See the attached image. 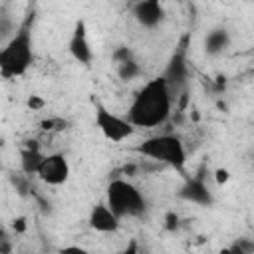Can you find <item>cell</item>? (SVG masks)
<instances>
[{
  "mask_svg": "<svg viewBox=\"0 0 254 254\" xmlns=\"http://www.w3.org/2000/svg\"><path fill=\"white\" fill-rule=\"evenodd\" d=\"M93 121H95V127L101 131V135L111 143H121L129 137H133V133H135V127L131 125L129 119H123V117L115 115L113 111H109L99 101L95 103Z\"/></svg>",
  "mask_w": 254,
  "mask_h": 254,
  "instance_id": "5b68a950",
  "label": "cell"
},
{
  "mask_svg": "<svg viewBox=\"0 0 254 254\" xmlns=\"http://www.w3.org/2000/svg\"><path fill=\"white\" fill-rule=\"evenodd\" d=\"M177 226H179V216L175 212H167V216H165V228L167 230H175Z\"/></svg>",
  "mask_w": 254,
  "mask_h": 254,
  "instance_id": "ffe728a7",
  "label": "cell"
},
{
  "mask_svg": "<svg viewBox=\"0 0 254 254\" xmlns=\"http://www.w3.org/2000/svg\"><path fill=\"white\" fill-rule=\"evenodd\" d=\"M34 141H28V145L20 151V169L26 175H38L46 155L40 151L38 145H32Z\"/></svg>",
  "mask_w": 254,
  "mask_h": 254,
  "instance_id": "7c38bea8",
  "label": "cell"
},
{
  "mask_svg": "<svg viewBox=\"0 0 254 254\" xmlns=\"http://www.w3.org/2000/svg\"><path fill=\"white\" fill-rule=\"evenodd\" d=\"M107 206L119 216H141L145 212L143 192L125 179H113L107 187Z\"/></svg>",
  "mask_w": 254,
  "mask_h": 254,
  "instance_id": "277c9868",
  "label": "cell"
},
{
  "mask_svg": "<svg viewBox=\"0 0 254 254\" xmlns=\"http://www.w3.org/2000/svg\"><path fill=\"white\" fill-rule=\"evenodd\" d=\"M133 16L143 28H157L165 18V10L159 0H141L133 4Z\"/></svg>",
  "mask_w": 254,
  "mask_h": 254,
  "instance_id": "30bf717a",
  "label": "cell"
},
{
  "mask_svg": "<svg viewBox=\"0 0 254 254\" xmlns=\"http://www.w3.org/2000/svg\"><path fill=\"white\" fill-rule=\"evenodd\" d=\"M135 151L143 157H149L151 161L159 163V165H167L171 169H175L177 173L185 175V165H187V149L185 143L181 141V137L171 135V133H161V135H153L145 141H141Z\"/></svg>",
  "mask_w": 254,
  "mask_h": 254,
  "instance_id": "3957f363",
  "label": "cell"
},
{
  "mask_svg": "<svg viewBox=\"0 0 254 254\" xmlns=\"http://www.w3.org/2000/svg\"><path fill=\"white\" fill-rule=\"evenodd\" d=\"M117 73H119V77L121 79H135L139 73H141V67H139V64L137 62H133V60H129V62H125V64H119V69H117Z\"/></svg>",
  "mask_w": 254,
  "mask_h": 254,
  "instance_id": "5bb4252c",
  "label": "cell"
},
{
  "mask_svg": "<svg viewBox=\"0 0 254 254\" xmlns=\"http://www.w3.org/2000/svg\"><path fill=\"white\" fill-rule=\"evenodd\" d=\"M173 109V93L165 81L163 75H157L149 79L133 97L127 119L133 127L141 129H153L163 125Z\"/></svg>",
  "mask_w": 254,
  "mask_h": 254,
  "instance_id": "6da1fadb",
  "label": "cell"
},
{
  "mask_svg": "<svg viewBox=\"0 0 254 254\" xmlns=\"http://www.w3.org/2000/svg\"><path fill=\"white\" fill-rule=\"evenodd\" d=\"M212 177H214V183H216L218 187H222V185H226V183L230 181V171L224 169V167H218V169H214Z\"/></svg>",
  "mask_w": 254,
  "mask_h": 254,
  "instance_id": "e0dca14e",
  "label": "cell"
},
{
  "mask_svg": "<svg viewBox=\"0 0 254 254\" xmlns=\"http://www.w3.org/2000/svg\"><path fill=\"white\" fill-rule=\"evenodd\" d=\"M220 254H230V250H228V248H222V250H220Z\"/></svg>",
  "mask_w": 254,
  "mask_h": 254,
  "instance_id": "cb8c5ba5",
  "label": "cell"
},
{
  "mask_svg": "<svg viewBox=\"0 0 254 254\" xmlns=\"http://www.w3.org/2000/svg\"><path fill=\"white\" fill-rule=\"evenodd\" d=\"M119 254H139V244H137V240H129L127 246H125Z\"/></svg>",
  "mask_w": 254,
  "mask_h": 254,
  "instance_id": "603a6c76",
  "label": "cell"
},
{
  "mask_svg": "<svg viewBox=\"0 0 254 254\" xmlns=\"http://www.w3.org/2000/svg\"><path fill=\"white\" fill-rule=\"evenodd\" d=\"M65 125H67V123H65L62 117H50V119H44V121L40 123V127H42L44 131H64Z\"/></svg>",
  "mask_w": 254,
  "mask_h": 254,
  "instance_id": "2e32d148",
  "label": "cell"
},
{
  "mask_svg": "<svg viewBox=\"0 0 254 254\" xmlns=\"http://www.w3.org/2000/svg\"><path fill=\"white\" fill-rule=\"evenodd\" d=\"M67 50H69V54H71V58L75 62H79L83 65L91 64L93 52H91V46H89V40H87V30H85V22L83 20L75 22L71 38H69V44H67Z\"/></svg>",
  "mask_w": 254,
  "mask_h": 254,
  "instance_id": "ba28073f",
  "label": "cell"
},
{
  "mask_svg": "<svg viewBox=\"0 0 254 254\" xmlns=\"http://www.w3.org/2000/svg\"><path fill=\"white\" fill-rule=\"evenodd\" d=\"M0 254H12V244L6 232H2V238H0Z\"/></svg>",
  "mask_w": 254,
  "mask_h": 254,
  "instance_id": "44dd1931",
  "label": "cell"
},
{
  "mask_svg": "<svg viewBox=\"0 0 254 254\" xmlns=\"http://www.w3.org/2000/svg\"><path fill=\"white\" fill-rule=\"evenodd\" d=\"M187 44H189V38H183L181 44L177 46L173 58L169 60V65L165 67V73H163L171 93L177 91L179 87H183L185 81H187V71H189V67H187Z\"/></svg>",
  "mask_w": 254,
  "mask_h": 254,
  "instance_id": "52a82bcc",
  "label": "cell"
},
{
  "mask_svg": "<svg viewBox=\"0 0 254 254\" xmlns=\"http://www.w3.org/2000/svg\"><path fill=\"white\" fill-rule=\"evenodd\" d=\"M228 44H230V36H228V32H226L224 28L212 30V32H208L206 38H204V50H206V54H210V56L222 54V52L228 48Z\"/></svg>",
  "mask_w": 254,
  "mask_h": 254,
  "instance_id": "4fadbf2b",
  "label": "cell"
},
{
  "mask_svg": "<svg viewBox=\"0 0 254 254\" xmlns=\"http://www.w3.org/2000/svg\"><path fill=\"white\" fill-rule=\"evenodd\" d=\"M44 105H46V101H44L42 97H38V95H32V97L28 99V107H30L32 111H40V109H44Z\"/></svg>",
  "mask_w": 254,
  "mask_h": 254,
  "instance_id": "d6986e66",
  "label": "cell"
},
{
  "mask_svg": "<svg viewBox=\"0 0 254 254\" xmlns=\"http://www.w3.org/2000/svg\"><path fill=\"white\" fill-rule=\"evenodd\" d=\"M119 216L107 206V202H99L91 208L89 212V226L95 230V232H101V234H109V232H117L119 230Z\"/></svg>",
  "mask_w": 254,
  "mask_h": 254,
  "instance_id": "9c48e42d",
  "label": "cell"
},
{
  "mask_svg": "<svg viewBox=\"0 0 254 254\" xmlns=\"http://www.w3.org/2000/svg\"><path fill=\"white\" fill-rule=\"evenodd\" d=\"M12 228H14V232H18V234L26 232V218H24V216H18V218H14V224H12Z\"/></svg>",
  "mask_w": 254,
  "mask_h": 254,
  "instance_id": "7402d4cb",
  "label": "cell"
},
{
  "mask_svg": "<svg viewBox=\"0 0 254 254\" xmlns=\"http://www.w3.org/2000/svg\"><path fill=\"white\" fill-rule=\"evenodd\" d=\"M42 183L50 185V187H60L69 179V163L65 159L64 153H50L46 155L38 175H36Z\"/></svg>",
  "mask_w": 254,
  "mask_h": 254,
  "instance_id": "8992f818",
  "label": "cell"
},
{
  "mask_svg": "<svg viewBox=\"0 0 254 254\" xmlns=\"http://www.w3.org/2000/svg\"><path fill=\"white\" fill-rule=\"evenodd\" d=\"M60 254H89V250L79 244H69V246L60 248Z\"/></svg>",
  "mask_w": 254,
  "mask_h": 254,
  "instance_id": "ac0fdd59",
  "label": "cell"
},
{
  "mask_svg": "<svg viewBox=\"0 0 254 254\" xmlns=\"http://www.w3.org/2000/svg\"><path fill=\"white\" fill-rule=\"evenodd\" d=\"M34 20H36L34 12H28L22 24L16 28L14 36L0 50V75L4 79L22 77L34 64V42H32Z\"/></svg>",
  "mask_w": 254,
  "mask_h": 254,
  "instance_id": "7a4b0ae2",
  "label": "cell"
},
{
  "mask_svg": "<svg viewBox=\"0 0 254 254\" xmlns=\"http://www.w3.org/2000/svg\"><path fill=\"white\" fill-rule=\"evenodd\" d=\"M228 250H230V254H254V242L240 238V240L232 242L228 246Z\"/></svg>",
  "mask_w": 254,
  "mask_h": 254,
  "instance_id": "9a60e30c",
  "label": "cell"
},
{
  "mask_svg": "<svg viewBox=\"0 0 254 254\" xmlns=\"http://www.w3.org/2000/svg\"><path fill=\"white\" fill-rule=\"evenodd\" d=\"M179 196L185 198V200H189V202L202 204V206L212 204V194H210L206 183L202 181V177H187V183L181 189Z\"/></svg>",
  "mask_w": 254,
  "mask_h": 254,
  "instance_id": "8fae6325",
  "label": "cell"
}]
</instances>
